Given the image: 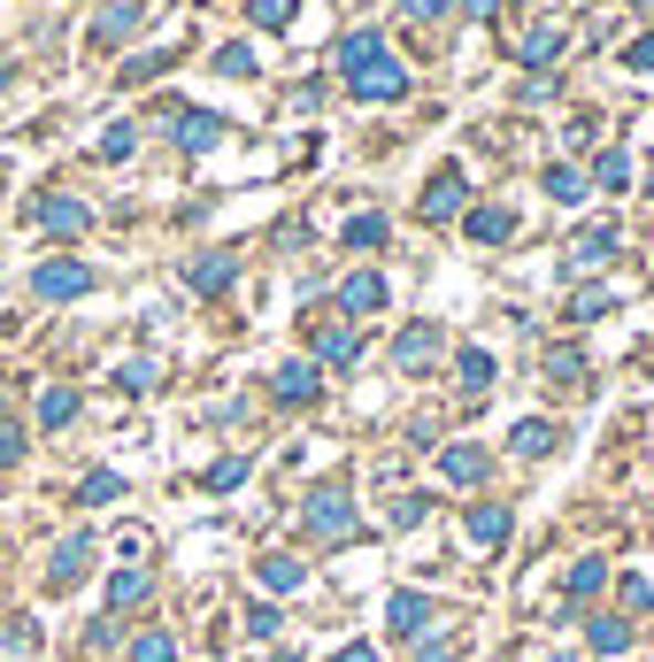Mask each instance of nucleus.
Instances as JSON below:
<instances>
[{"label":"nucleus","instance_id":"nucleus-34","mask_svg":"<svg viewBox=\"0 0 654 662\" xmlns=\"http://www.w3.org/2000/svg\"><path fill=\"white\" fill-rule=\"evenodd\" d=\"M255 46H216V77H255Z\"/></svg>","mask_w":654,"mask_h":662},{"label":"nucleus","instance_id":"nucleus-23","mask_svg":"<svg viewBox=\"0 0 654 662\" xmlns=\"http://www.w3.org/2000/svg\"><path fill=\"white\" fill-rule=\"evenodd\" d=\"M147 593H155V578H147V570H116V578H108V609H116V617H124V609H139Z\"/></svg>","mask_w":654,"mask_h":662},{"label":"nucleus","instance_id":"nucleus-7","mask_svg":"<svg viewBox=\"0 0 654 662\" xmlns=\"http://www.w3.org/2000/svg\"><path fill=\"white\" fill-rule=\"evenodd\" d=\"M486 470H492V455L478 447V439H455V447H439V478H447V486H478Z\"/></svg>","mask_w":654,"mask_h":662},{"label":"nucleus","instance_id":"nucleus-10","mask_svg":"<svg viewBox=\"0 0 654 662\" xmlns=\"http://www.w3.org/2000/svg\"><path fill=\"white\" fill-rule=\"evenodd\" d=\"M85 562H93V539H85V531H70V539L54 547V562H46V586H54V593H70V586L85 578Z\"/></svg>","mask_w":654,"mask_h":662},{"label":"nucleus","instance_id":"nucleus-21","mask_svg":"<svg viewBox=\"0 0 654 662\" xmlns=\"http://www.w3.org/2000/svg\"><path fill=\"white\" fill-rule=\"evenodd\" d=\"M601 586H609V562H601V555H578V562H570V578H562V593H570V601H593Z\"/></svg>","mask_w":654,"mask_h":662},{"label":"nucleus","instance_id":"nucleus-27","mask_svg":"<svg viewBox=\"0 0 654 662\" xmlns=\"http://www.w3.org/2000/svg\"><path fill=\"white\" fill-rule=\"evenodd\" d=\"M77 500H85V508H108V500H124V478H116V470H85V478H77Z\"/></svg>","mask_w":654,"mask_h":662},{"label":"nucleus","instance_id":"nucleus-19","mask_svg":"<svg viewBox=\"0 0 654 662\" xmlns=\"http://www.w3.org/2000/svg\"><path fill=\"white\" fill-rule=\"evenodd\" d=\"M255 578H262L270 593H301V586H309V562H301V555H262Z\"/></svg>","mask_w":654,"mask_h":662},{"label":"nucleus","instance_id":"nucleus-38","mask_svg":"<svg viewBox=\"0 0 654 662\" xmlns=\"http://www.w3.org/2000/svg\"><path fill=\"white\" fill-rule=\"evenodd\" d=\"M547 377L578 385V377H585V354H578V346H554V354H547Z\"/></svg>","mask_w":654,"mask_h":662},{"label":"nucleus","instance_id":"nucleus-6","mask_svg":"<svg viewBox=\"0 0 654 662\" xmlns=\"http://www.w3.org/2000/svg\"><path fill=\"white\" fill-rule=\"evenodd\" d=\"M169 139H177L185 155H208V147L224 139V116H216V108H177V116H169Z\"/></svg>","mask_w":654,"mask_h":662},{"label":"nucleus","instance_id":"nucleus-28","mask_svg":"<svg viewBox=\"0 0 654 662\" xmlns=\"http://www.w3.org/2000/svg\"><path fill=\"white\" fill-rule=\"evenodd\" d=\"M609 309H616L609 286H578V293H570V324H593V317H609Z\"/></svg>","mask_w":654,"mask_h":662},{"label":"nucleus","instance_id":"nucleus-39","mask_svg":"<svg viewBox=\"0 0 654 662\" xmlns=\"http://www.w3.org/2000/svg\"><path fill=\"white\" fill-rule=\"evenodd\" d=\"M169 655H177L169 632H139V640H132V662H169Z\"/></svg>","mask_w":654,"mask_h":662},{"label":"nucleus","instance_id":"nucleus-24","mask_svg":"<svg viewBox=\"0 0 654 662\" xmlns=\"http://www.w3.org/2000/svg\"><path fill=\"white\" fill-rule=\"evenodd\" d=\"M593 185H601V193H624V185H632V155H624V147H601V155H593Z\"/></svg>","mask_w":654,"mask_h":662},{"label":"nucleus","instance_id":"nucleus-46","mask_svg":"<svg viewBox=\"0 0 654 662\" xmlns=\"http://www.w3.org/2000/svg\"><path fill=\"white\" fill-rule=\"evenodd\" d=\"M331 662H377V648H370V640H354V648H339Z\"/></svg>","mask_w":654,"mask_h":662},{"label":"nucleus","instance_id":"nucleus-36","mask_svg":"<svg viewBox=\"0 0 654 662\" xmlns=\"http://www.w3.org/2000/svg\"><path fill=\"white\" fill-rule=\"evenodd\" d=\"M293 8H301V0H247V15H255L262 31H286V23H293Z\"/></svg>","mask_w":654,"mask_h":662},{"label":"nucleus","instance_id":"nucleus-30","mask_svg":"<svg viewBox=\"0 0 654 662\" xmlns=\"http://www.w3.org/2000/svg\"><path fill=\"white\" fill-rule=\"evenodd\" d=\"M169 62H177L169 46H163V54H124V70H116V77H124V85H155V77H163Z\"/></svg>","mask_w":654,"mask_h":662},{"label":"nucleus","instance_id":"nucleus-9","mask_svg":"<svg viewBox=\"0 0 654 662\" xmlns=\"http://www.w3.org/2000/svg\"><path fill=\"white\" fill-rule=\"evenodd\" d=\"M270 393H278L286 408H309V401L324 393V370H316V362H286V370L270 377Z\"/></svg>","mask_w":654,"mask_h":662},{"label":"nucleus","instance_id":"nucleus-18","mask_svg":"<svg viewBox=\"0 0 654 662\" xmlns=\"http://www.w3.org/2000/svg\"><path fill=\"white\" fill-rule=\"evenodd\" d=\"M77 408H85V393H77V385H46V393H39V432L77 424Z\"/></svg>","mask_w":654,"mask_h":662},{"label":"nucleus","instance_id":"nucleus-48","mask_svg":"<svg viewBox=\"0 0 654 662\" xmlns=\"http://www.w3.org/2000/svg\"><path fill=\"white\" fill-rule=\"evenodd\" d=\"M8 85H15V62H8V54H0V93H8Z\"/></svg>","mask_w":654,"mask_h":662},{"label":"nucleus","instance_id":"nucleus-14","mask_svg":"<svg viewBox=\"0 0 654 662\" xmlns=\"http://www.w3.org/2000/svg\"><path fill=\"white\" fill-rule=\"evenodd\" d=\"M393 362H401V370H432V362H439V324H408L393 339Z\"/></svg>","mask_w":654,"mask_h":662},{"label":"nucleus","instance_id":"nucleus-11","mask_svg":"<svg viewBox=\"0 0 654 662\" xmlns=\"http://www.w3.org/2000/svg\"><path fill=\"white\" fill-rule=\"evenodd\" d=\"M139 23H147V8H139V0H108V8L93 15V39H101V46H124Z\"/></svg>","mask_w":654,"mask_h":662},{"label":"nucleus","instance_id":"nucleus-43","mask_svg":"<svg viewBox=\"0 0 654 662\" xmlns=\"http://www.w3.org/2000/svg\"><path fill=\"white\" fill-rule=\"evenodd\" d=\"M416 662H463L455 640H416Z\"/></svg>","mask_w":654,"mask_h":662},{"label":"nucleus","instance_id":"nucleus-1","mask_svg":"<svg viewBox=\"0 0 654 662\" xmlns=\"http://www.w3.org/2000/svg\"><path fill=\"white\" fill-rule=\"evenodd\" d=\"M339 70H346L354 101H408V70H401V54L377 31H346L339 39Z\"/></svg>","mask_w":654,"mask_h":662},{"label":"nucleus","instance_id":"nucleus-15","mask_svg":"<svg viewBox=\"0 0 654 662\" xmlns=\"http://www.w3.org/2000/svg\"><path fill=\"white\" fill-rule=\"evenodd\" d=\"M463 231H470L478 247H500V239H516V208L486 200V208H470V216H463Z\"/></svg>","mask_w":654,"mask_h":662},{"label":"nucleus","instance_id":"nucleus-5","mask_svg":"<svg viewBox=\"0 0 654 662\" xmlns=\"http://www.w3.org/2000/svg\"><path fill=\"white\" fill-rule=\"evenodd\" d=\"M31 224H39V231L77 239V231L93 224V208H85V200H70V193H39V200H31Z\"/></svg>","mask_w":654,"mask_h":662},{"label":"nucleus","instance_id":"nucleus-32","mask_svg":"<svg viewBox=\"0 0 654 662\" xmlns=\"http://www.w3.org/2000/svg\"><path fill=\"white\" fill-rule=\"evenodd\" d=\"M547 200H562V208H578V200H585V169H547Z\"/></svg>","mask_w":654,"mask_h":662},{"label":"nucleus","instance_id":"nucleus-45","mask_svg":"<svg viewBox=\"0 0 654 662\" xmlns=\"http://www.w3.org/2000/svg\"><path fill=\"white\" fill-rule=\"evenodd\" d=\"M624 62H632V70H654V31H647V39H632V46H624Z\"/></svg>","mask_w":654,"mask_h":662},{"label":"nucleus","instance_id":"nucleus-35","mask_svg":"<svg viewBox=\"0 0 654 662\" xmlns=\"http://www.w3.org/2000/svg\"><path fill=\"white\" fill-rule=\"evenodd\" d=\"M208 494H231V486H247V463L239 455H224V463H208V478H200Z\"/></svg>","mask_w":654,"mask_h":662},{"label":"nucleus","instance_id":"nucleus-8","mask_svg":"<svg viewBox=\"0 0 654 662\" xmlns=\"http://www.w3.org/2000/svg\"><path fill=\"white\" fill-rule=\"evenodd\" d=\"M385 301H393V286H385L377 270H354V278L339 286V309H346V317H377Z\"/></svg>","mask_w":654,"mask_h":662},{"label":"nucleus","instance_id":"nucleus-29","mask_svg":"<svg viewBox=\"0 0 654 662\" xmlns=\"http://www.w3.org/2000/svg\"><path fill=\"white\" fill-rule=\"evenodd\" d=\"M585 640H593V655H624V648H632V624H624V617H593Z\"/></svg>","mask_w":654,"mask_h":662},{"label":"nucleus","instance_id":"nucleus-17","mask_svg":"<svg viewBox=\"0 0 654 662\" xmlns=\"http://www.w3.org/2000/svg\"><path fill=\"white\" fill-rule=\"evenodd\" d=\"M508 531H516L508 500H478V508H470V539H478V547H508Z\"/></svg>","mask_w":654,"mask_h":662},{"label":"nucleus","instance_id":"nucleus-42","mask_svg":"<svg viewBox=\"0 0 654 662\" xmlns=\"http://www.w3.org/2000/svg\"><path fill=\"white\" fill-rule=\"evenodd\" d=\"M15 463H23V424L0 416V470H15Z\"/></svg>","mask_w":654,"mask_h":662},{"label":"nucleus","instance_id":"nucleus-12","mask_svg":"<svg viewBox=\"0 0 654 662\" xmlns=\"http://www.w3.org/2000/svg\"><path fill=\"white\" fill-rule=\"evenodd\" d=\"M385 624H393L401 640H424V624H432V601H424L416 586H401V593L385 601Z\"/></svg>","mask_w":654,"mask_h":662},{"label":"nucleus","instance_id":"nucleus-26","mask_svg":"<svg viewBox=\"0 0 654 662\" xmlns=\"http://www.w3.org/2000/svg\"><path fill=\"white\" fill-rule=\"evenodd\" d=\"M508 447H516V455H523V463H539V455H547V447H554V424H539V416H523V424H516V432H508Z\"/></svg>","mask_w":654,"mask_h":662},{"label":"nucleus","instance_id":"nucleus-20","mask_svg":"<svg viewBox=\"0 0 654 662\" xmlns=\"http://www.w3.org/2000/svg\"><path fill=\"white\" fill-rule=\"evenodd\" d=\"M231 278H239V255H200V262L185 270V286H193V293H224Z\"/></svg>","mask_w":654,"mask_h":662},{"label":"nucleus","instance_id":"nucleus-40","mask_svg":"<svg viewBox=\"0 0 654 662\" xmlns=\"http://www.w3.org/2000/svg\"><path fill=\"white\" fill-rule=\"evenodd\" d=\"M278 624H286V617H278L270 601H255V609H247V640H278Z\"/></svg>","mask_w":654,"mask_h":662},{"label":"nucleus","instance_id":"nucleus-4","mask_svg":"<svg viewBox=\"0 0 654 662\" xmlns=\"http://www.w3.org/2000/svg\"><path fill=\"white\" fill-rule=\"evenodd\" d=\"M416 208H424L432 224H455V216H470V177L447 163L439 177H432V185H424V200H416Z\"/></svg>","mask_w":654,"mask_h":662},{"label":"nucleus","instance_id":"nucleus-37","mask_svg":"<svg viewBox=\"0 0 654 662\" xmlns=\"http://www.w3.org/2000/svg\"><path fill=\"white\" fill-rule=\"evenodd\" d=\"M424 516H432V494H401L393 500V531H416Z\"/></svg>","mask_w":654,"mask_h":662},{"label":"nucleus","instance_id":"nucleus-22","mask_svg":"<svg viewBox=\"0 0 654 662\" xmlns=\"http://www.w3.org/2000/svg\"><path fill=\"white\" fill-rule=\"evenodd\" d=\"M516 54H523V70H547V62L562 54V23H539V31H523V46H516Z\"/></svg>","mask_w":654,"mask_h":662},{"label":"nucleus","instance_id":"nucleus-49","mask_svg":"<svg viewBox=\"0 0 654 662\" xmlns=\"http://www.w3.org/2000/svg\"><path fill=\"white\" fill-rule=\"evenodd\" d=\"M270 662H309V655H293V648H286V655H270Z\"/></svg>","mask_w":654,"mask_h":662},{"label":"nucleus","instance_id":"nucleus-47","mask_svg":"<svg viewBox=\"0 0 654 662\" xmlns=\"http://www.w3.org/2000/svg\"><path fill=\"white\" fill-rule=\"evenodd\" d=\"M463 8H470V15H500V0H463Z\"/></svg>","mask_w":654,"mask_h":662},{"label":"nucleus","instance_id":"nucleus-31","mask_svg":"<svg viewBox=\"0 0 654 662\" xmlns=\"http://www.w3.org/2000/svg\"><path fill=\"white\" fill-rule=\"evenodd\" d=\"M455 377H463L470 393H486V385H492V354H486V346H463V354H455Z\"/></svg>","mask_w":654,"mask_h":662},{"label":"nucleus","instance_id":"nucleus-16","mask_svg":"<svg viewBox=\"0 0 654 662\" xmlns=\"http://www.w3.org/2000/svg\"><path fill=\"white\" fill-rule=\"evenodd\" d=\"M616 255V216H601V224H585L578 239H570V262L578 270H593V262H609Z\"/></svg>","mask_w":654,"mask_h":662},{"label":"nucleus","instance_id":"nucleus-3","mask_svg":"<svg viewBox=\"0 0 654 662\" xmlns=\"http://www.w3.org/2000/svg\"><path fill=\"white\" fill-rule=\"evenodd\" d=\"M31 293H39V301H85V293H93V262H77V255L39 262V270H31Z\"/></svg>","mask_w":654,"mask_h":662},{"label":"nucleus","instance_id":"nucleus-33","mask_svg":"<svg viewBox=\"0 0 654 662\" xmlns=\"http://www.w3.org/2000/svg\"><path fill=\"white\" fill-rule=\"evenodd\" d=\"M116 385H124V393H155V385H163V370H155L147 354H132V362L116 370Z\"/></svg>","mask_w":654,"mask_h":662},{"label":"nucleus","instance_id":"nucleus-44","mask_svg":"<svg viewBox=\"0 0 654 662\" xmlns=\"http://www.w3.org/2000/svg\"><path fill=\"white\" fill-rule=\"evenodd\" d=\"M401 8H408V15H416V23H439V15H447V8H455V0H401Z\"/></svg>","mask_w":654,"mask_h":662},{"label":"nucleus","instance_id":"nucleus-13","mask_svg":"<svg viewBox=\"0 0 654 662\" xmlns=\"http://www.w3.org/2000/svg\"><path fill=\"white\" fill-rule=\"evenodd\" d=\"M316 362L354 370V362H362V331H354V324H316Z\"/></svg>","mask_w":654,"mask_h":662},{"label":"nucleus","instance_id":"nucleus-41","mask_svg":"<svg viewBox=\"0 0 654 662\" xmlns=\"http://www.w3.org/2000/svg\"><path fill=\"white\" fill-rule=\"evenodd\" d=\"M132 147H139V139H132V124H116V132H108V139H101V147H93V155H101V163H124V155H132Z\"/></svg>","mask_w":654,"mask_h":662},{"label":"nucleus","instance_id":"nucleus-25","mask_svg":"<svg viewBox=\"0 0 654 662\" xmlns=\"http://www.w3.org/2000/svg\"><path fill=\"white\" fill-rule=\"evenodd\" d=\"M385 231H393V224H385L377 208H362V216H346V247H354V255H370V247H385Z\"/></svg>","mask_w":654,"mask_h":662},{"label":"nucleus","instance_id":"nucleus-2","mask_svg":"<svg viewBox=\"0 0 654 662\" xmlns=\"http://www.w3.org/2000/svg\"><path fill=\"white\" fill-rule=\"evenodd\" d=\"M301 524H309V539H354V524H362V508L346 486H316L309 508H301Z\"/></svg>","mask_w":654,"mask_h":662}]
</instances>
